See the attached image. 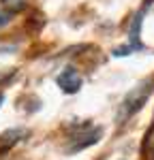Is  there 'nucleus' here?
<instances>
[{"instance_id": "1", "label": "nucleus", "mask_w": 154, "mask_h": 160, "mask_svg": "<svg viewBox=\"0 0 154 160\" xmlns=\"http://www.w3.org/2000/svg\"><path fill=\"white\" fill-rule=\"evenodd\" d=\"M58 86L62 88L64 92L73 94V92H77V90L81 88V77L77 75L75 68H66V71L58 77Z\"/></svg>"}, {"instance_id": "2", "label": "nucleus", "mask_w": 154, "mask_h": 160, "mask_svg": "<svg viewBox=\"0 0 154 160\" xmlns=\"http://www.w3.org/2000/svg\"><path fill=\"white\" fill-rule=\"evenodd\" d=\"M148 96V88H143V90H135L126 100H124V115H131V113H135V111L139 109L141 105H143V100Z\"/></svg>"}, {"instance_id": "3", "label": "nucleus", "mask_w": 154, "mask_h": 160, "mask_svg": "<svg viewBox=\"0 0 154 160\" xmlns=\"http://www.w3.org/2000/svg\"><path fill=\"white\" fill-rule=\"evenodd\" d=\"M2 2V7H4V11L9 13H15V11H22L26 4H28V0H0Z\"/></svg>"}, {"instance_id": "4", "label": "nucleus", "mask_w": 154, "mask_h": 160, "mask_svg": "<svg viewBox=\"0 0 154 160\" xmlns=\"http://www.w3.org/2000/svg\"><path fill=\"white\" fill-rule=\"evenodd\" d=\"M19 135H24V130H19V128H15V130H9V132H4V135L0 137V143H4V145H9V143H15Z\"/></svg>"}, {"instance_id": "5", "label": "nucleus", "mask_w": 154, "mask_h": 160, "mask_svg": "<svg viewBox=\"0 0 154 160\" xmlns=\"http://www.w3.org/2000/svg\"><path fill=\"white\" fill-rule=\"evenodd\" d=\"M11 17H13V13L4 11V9H0V28H2V26H7V24H9V22H11Z\"/></svg>"}, {"instance_id": "6", "label": "nucleus", "mask_w": 154, "mask_h": 160, "mask_svg": "<svg viewBox=\"0 0 154 160\" xmlns=\"http://www.w3.org/2000/svg\"><path fill=\"white\" fill-rule=\"evenodd\" d=\"M2 100H4V98H2V94H0V105H2Z\"/></svg>"}]
</instances>
